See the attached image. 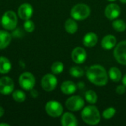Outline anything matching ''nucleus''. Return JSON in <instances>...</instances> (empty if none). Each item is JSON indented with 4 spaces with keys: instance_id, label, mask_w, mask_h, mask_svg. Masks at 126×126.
Wrapping results in <instances>:
<instances>
[{
    "instance_id": "obj_7",
    "label": "nucleus",
    "mask_w": 126,
    "mask_h": 126,
    "mask_svg": "<svg viewBox=\"0 0 126 126\" xmlns=\"http://www.w3.org/2000/svg\"><path fill=\"white\" fill-rule=\"evenodd\" d=\"M114 55L117 61L123 65H126V41L120 42L114 49Z\"/></svg>"
},
{
    "instance_id": "obj_6",
    "label": "nucleus",
    "mask_w": 126,
    "mask_h": 126,
    "mask_svg": "<svg viewBox=\"0 0 126 126\" xmlns=\"http://www.w3.org/2000/svg\"><path fill=\"white\" fill-rule=\"evenodd\" d=\"M45 111L49 116L58 117L63 113V106L59 102L51 100L47 103L45 106Z\"/></svg>"
},
{
    "instance_id": "obj_16",
    "label": "nucleus",
    "mask_w": 126,
    "mask_h": 126,
    "mask_svg": "<svg viewBox=\"0 0 126 126\" xmlns=\"http://www.w3.org/2000/svg\"><path fill=\"white\" fill-rule=\"evenodd\" d=\"M77 86L72 81H65L61 86V90L63 93L66 94H72L76 92Z\"/></svg>"
},
{
    "instance_id": "obj_15",
    "label": "nucleus",
    "mask_w": 126,
    "mask_h": 126,
    "mask_svg": "<svg viewBox=\"0 0 126 126\" xmlns=\"http://www.w3.org/2000/svg\"><path fill=\"white\" fill-rule=\"evenodd\" d=\"M61 124L63 126H76L78 121L72 114L66 112L61 117Z\"/></svg>"
},
{
    "instance_id": "obj_30",
    "label": "nucleus",
    "mask_w": 126,
    "mask_h": 126,
    "mask_svg": "<svg viewBox=\"0 0 126 126\" xmlns=\"http://www.w3.org/2000/svg\"><path fill=\"white\" fill-rule=\"evenodd\" d=\"M31 95H32V97H37L38 95V92H37L36 90H34V89H32L31 90Z\"/></svg>"
},
{
    "instance_id": "obj_20",
    "label": "nucleus",
    "mask_w": 126,
    "mask_h": 126,
    "mask_svg": "<svg viewBox=\"0 0 126 126\" xmlns=\"http://www.w3.org/2000/svg\"><path fill=\"white\" fill-rule=\"evenodd\" d=\"M65 29L68 33L74 34L78 30V24L75 20L72 18H69L65 22Z\"/></svg>"
},
{
    "instance_id": "obj_31",
    "label": "nucleus",
    "mask_w": 126,
    "mask_h": 126,
    "mask_svg": "<svg viewBox=\"0 0 126 126\" xmlns=\"http://www.w3.org/2000/svg\"><path fill=\"white\" fill-rule=\"evenodd\" d=\"M4 109H3L1 106H0V117H1L4 115Z\"/></svg>"
},
{
    "instance_id": "obj_23",
    "label": "nucleus",
    "mask_w": 126,
    "mask_h": 126,
    "mask_svg": "<svg viewBox=\"0 0 126 126\" xmlns=\"http://www.w3.org/2000/svg\"><path fill=\"white\" fill-rule=\"evenodd\" d=\"M85 98L86 100L91 104H94L97 101V95L92 90H88L85 93Z\"/></svg>"
},
{
    "instance_id": "obj_34",
    "label": "nucleus",
    "mask_w": 126,
    "mask_h": 126,
    "mask_svg": "<svg viewBox=\"0 0 126 126\" xmlns=\"http://www.w3.org/2000/svg\"><path fill=\"white\" fill-rule=\"evenodd\" d=\"M123 4H126V0H120Z\"/></svg>"
},
{
    "instance_id": "obj_22",
    "label": "nucleus",
    "mask_w": 126,
    "mask_h": 126,
    "mask_svg": "<svg viewBox=\"0 0 126 126\" xmlns=\"http://www.w3.org/2000/svg\"><path fill=\"white\" fill-rule=\"evenodd\" d=\"M12 96H13V100L15 101L18 102V103H23L25 100V99H26L25 93L23 91L19 90V89L13 92Z\"/></svg>"
},
{
    "instance_id": "obj_28",
    "label": "nucleus",
    "mask_w": 126,
    "mask_h": 126,
    "mask_svg": "<svg viewBox=\"0 0 126 126\" xmlns=\"http://www.w3.org/2000/svg\"><path fill=\"white\" fill-rule=\"evenodd\" d=\"M24 28L27 32H32L35 30V24L32 21H31L30 19L26 20L24 24Z\"/></svg>"
},
{
    "instance_id": "obj_33",
    "label": "nucleus",
    "mask_w": 126,
    "mask_h": 126,
    "mask_svg": "<svg viewBox=\"0 0 126 126\" xmlns=\"http://www.w3.org/2000/svg\"><path fill=\"white\" fill-rule=\"evenodd\" d=\"M10 126V125H9V124H7V123H0V126Z\"/></svg>"
},
{
    "instance_id": "obj_9",
    "label": "nucleus",
    "mask_w": 126,
    "mask_h": 126,
    "mask_svg": "<svg viewBox=\"0 0 126 126\" xmlns=\"http://www.w3.org/2000/svg\"><path fill=\"white\" fill-rule=\"evenodd\" d=\"M84 100L79 96H73L66 101V108L72 111H80L84 106Z\"/></svg>"
},
{
    "instance_id": "obj_26",
    "label": "nucleus",
    "mask_w": 126,
    "mask_h": 126,
    "mask_svg": "<svg viewBox=\"0 0 126 126\" xmlns=\"http://www.w3.org/2000/svg\"><path fill=\"white\" fill-rule=\"evenodd\" d=\"M69 73L72 77L75 78H80L84 75L83 69H81L79 66H72L69 70Z\"/></svg>"
},
{
    "instance_id": "obj_29",
    "label": "nucleus",
    "mask_w": 126,
    "mask_h": 126,
    "mask_svg": "<svg viewBox=\"0 0 126 126\" xmlns=\"http://www.w3.org/2000/svg\"><path fill=\"white\" fill-rule=\"evenodd\" d=\"M116 92L119 94H123L126 92V86L124 85H120L118 86L116 89Z\"/></svg>"
},
{
    "instance_id": "obj_14",
    "label": "nucleus",
    "mask_w": 126,
    "mask_h": 126,
    "mask_svg": "<svg viewBox=\"0 0 126 126\" xmlns=\"http://www.w3.org/2000/svg\"><path fill=\"white\" fill-rule=\"evenodd\" d=\"M116 44H117L116 38L112 35H108L103 38L101 42V46L104 49L109 50L114 48Z\"/></svg>"
},
{
    "instance_id": "obj_12",
    "label": "nucleus",
    "mask_w": 126,
    "mask_h": 126,
    "mask_svg": "<svg viewBox=\"0 0 126 126\" xmlns=\"http://www.w3.org/2000/svg\"><path fill=\"white\" fill-rule=\"evenodd\" d=\"M120 14V8L117 4H110L107 5L105 10V15L110 20L116 19Z\"/></svg>"
},
{
    "instance_id": "obj_24",
    "label": "nucleus",
    "mask_w": 126,
    "mask_h": 126,
    "mask_svg": "<svg viewBox=\"0 0 126 126\" xmlns=\"http://www.w3.org/2000/svg\"><path fill=\"white\" fill-rule=\"evenodd\" d=\"M112 26L115 30L117 32H123L126 29V24L123 20L117 19L113 21Z\"/></svg>"
},
{
    "instance_id": "obj_25",
    "label": "nucleus",
    "mask_w": 126,
    "mask_h": 126,
    "mask_svg": "<svg viewBox=\"0 0 126 126\" xmlns=\"http://www.w3.org/2000/svg\"><path fill=\"white\" fill-rule=\"evenodd\" d=\"M51 70L53 74L59 75L63 70V64L60 61H55V63H52V65L51 66Z\"/></svg>"
},
{
    "instance_id": "obj_8",
    "label": "nucleus",
    "mask_w": 126,
    "mask_h": 126,
    "mask_svg": "<svg viewBox=\"0 0 126 126\" xmlns=\"http://www.w3.org/2000/svg\"><path fill=\"white\" fill-rule=\"evenodd\" d=\"M58 83L56 77L52 74H47L41 79V86L46 92L53 91Z\"/></svg>"
},
{
    "instance_id": "obj_2",
    "label": "nucleus",
    "mask_w": 126,
    "mask_h": 126,
    "mask_svg": "<svg viewBox=\"0 0 126 126\" xmlns=\"http://www.w3.org/2000/svg\"><path fill=\"white\" fill-rule=\"evenodd\" d=\"M83 120L89 125H97L100 121V114L96 106H89L83 109L82 114Z\"/></svg>"
},
{
    "instance_id": "obj_4",
    "label": "nucleus",
    "mask_w": 126,
    "mask_h": 126,
    "mask_svg": "<svg viewBox=\"0 0 126 126\" xmlns=\"http://www.w3.org/2000/svg\"><path fill=\"white\" fill-rule=\"evenodd\" d=\"M17 24L18 18L15 12L8 10L3 14L1 18V24L4 29L7 30H14L16 27Z\"/></svg>"
},
{
    "instance_id": "obj_11",
    "label": "nucleus",
    "mask_w": 126,
    "mask_h": 126,
    "mask_svg": "<svg viewBox=\"0 0 126 126\" xmlns=\"http://www.w3.org/2000/svg\"><path fill=\"white\" fill-rule=\"evenodd\" d=\"M32 13H33V8L28 3H24L18 7V14L22 20L26 21L30 19L32 17Z\"/></svg>"
},
{
    "instance_id": "obj_18",
    "label": "nucleus",
    "mask_w": 126,
    "mask_h": 126,
    "mask_svg": "<svg viewBox=\"0 0 126 126\" xmlns=\"http://www.w3.org/2000/svg\"><path fill=\"white\" fill-rule=\"evenodd\" d=\"M97 36L94 32L87 33L83 38V44L87 47H92L97 43Z\"/></svg>"
},
{
    "instance_id": "obj_17",
    "label": "nucleus",
    "mask_w": 126,
    "mask_h": 126,
    "mask_svg": "<svg viewBox=\"0 0 126 126\" xmlns=\"http://www.w3.org/2000/svg\"><path fill=\"white\" fill-rule=\"evenodd\" d=\"M11 35L5 31L0 30V49H5L11 41Z\"/></svg>"
},
{
    "instance_id": "obj_19",
    "label": "nucleus",
    "mask_w": 126,
    "mask_h": 126,
    "mask_svg": "<svg viewBox=\"0 0 126 126\" xmlns=\"http://www.w3.org/2000/svg\"><path fill=\"white\" fill-rule=\"evenodd\" d=\"M12 65L8 58L5 57H0V73L7 74L11 69Z\"/></svg>"
},
{
    "instance_id": "obj_1",
    "label": "nucleus",
    "mask_w": 126,
    "mask_h": 126,
    "mask_svg": "<svg viewBox=\"0 0 126 126\" xmlns=\"http://www.w3.org/2000/svg\"><path fill=\"white\" fill-rule=\"evenodd\" d=\"M86 76L91 83L98 86H103L108 82L107 72L104 67L100 65L90 66L86 72Z\"/></svg>"
},
{
    "instance_id": "obj_3",
    "label": "nucleus",
    "mask_w": 126,
    "mask_h": 126,
    "mask_svg": "<svg viewBox=\"0 0 126 126\" xmlns=\"http://www.w3.org/2000/svg\"><path fill=\"white\" fill-rule=\"evenodd\" d=\"M91 10L85 4H78L74 6L71 10V16L75 20L82 21L86 19L90 15Z\"/></svg>"
},
{
    "instance_id": "obj_32",
    "label": "nucleus",
    "mask_w": 126,
    "mask_h": 126,
    "mask_svg": "<svg viewBox=\"0 0 126 126\" xmlns=\"http://www.w3.org/2000/svg\"><path fill=\"white\" fill-rule=\"evenodd\" d=\"M123 85L126 87V74L124 75V77L123 78Z\"/></svg>"
},
{
    "instance_id": "obj_35",
    "label": "nucleus",
    "mask_w": 126,
    "mask_h": 126,
    "mask_svg": "<svg viewBox=\"0 0 126 126\" xmlns=\"http://www.w3.org/2000/svg\"><path fill=\"white\" fill-rule=\"evenodd\" d=\"M108 1H116V0H108Z\"/></svg>"
},
{
    "instance_id": "obj_5",
    "label": "nucleus",
    "mask_w": 126,
    "mask_h": 126,
    "mask_svg": "<svg viewBox=\"0 0 126 126\" xmlns=\"http://www.w3.org/2000/svg\"><path fill=\"white\" fill-rule=\"evenodd\" d=\"M20 86L27 91L32 90L35 84V76L29 72H25L22 73L18 79Z\"/></svg>"
},
{
    "instance_id": "obj_13",
    "label": "nucleus",
    "mask_w": 126,
    "mask_h": 126,
    "mask_svg": "<svg viewBox=\"0 0 126 126\" xmlns=\"http://www.w3.org/2000/svg\"><path fill=\"white\" fill-rule=\"evenodd\" d=\"M72 59L75 63L81 64L86 59V52L82 47H76L72 52Z\"/></svg>"
},
{
    "instance_id": "obj_10",
    "label": "nucleus",
    "mask_w": 126,
    "mask_h": 126,
    "mask_svg": "<svg viewBox=\"0 0 126 126\" xmlns=\"http://www.w3.org/2000/svg\"><path fill=\"white\" fill-rule=\"evenodd\" d=\"M14 83L13 80L7 76H4L0 78V93L2 94H10L13 92Z\"/></svg>"
},
{
    "instance_id": "obj_21",
    "label": "nucleus",
    "mask_w": 126,
    "mask_h": 126,
    "mask_svg": "<svg viewBox=\"0 0 126 126\" xmlns=\"http://www.w3.org/2000/svg\"><path fill=\"white\" fill-rule=\"evenodd\" d=\"M109 76L114 82H119L121 80L122 74L120 70L117 67H111L109 71Z\"/></svg>"
},
{
    "instance_id": "obj_27",
    "label": "nucleus",
    "mask_w": 126,
    "mask_h": 126,
    "mask_svg": "<svg viewBox=\"0 0 126 126\" xmlns=\"http://www.w3.org/2000/svg\"><path fill=\"white\" fill-rule=\"evenodd\" d=\"M116 113V109L113 107H109L106 109L103 112V117L105 119H111L112 118Z\"/></svg>"
}]
</instances>
